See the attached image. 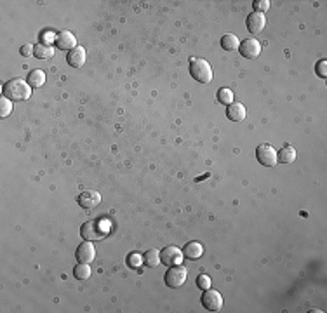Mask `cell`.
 <instances>
[{
  "instance_id": "cell-1",
  "label": "cell",
  "mask_w": 327,
  "mask_h": 313,
  "mask_svg": "<svg viewBox=\"0 0 327 313\" xmlns=\"http://www.w3.org/2000/svg\"><path fill=\"white\" fill-rule=\"evenodd\" d=\"M2 94L10 101H26L31 96V87L23 78H10L3 83Z\"/></svg>"
},
{
  "instance_id": "cell-2",
  "label": "cell",
  "mask_w": 327,
  "mask_h": 313,
  "mask_svg": "<svg viewBox=\"0 0 327 313\" xmlns=\"http://www.w3.org/2000/svg\"><path fill=\"white\" fill-rule=\"evenodd\" d=\"M110 233V223L104 221H87L82 225L80 228V235H82L83 240H101Z\"/></svg>"
},
{
  "instance_id": "cell-3",
  "label": "cell",
  "mask_w": 327,
  "mask_h": 313,
  "mask_svg": "<svg viewBox=\"0 0 327 313\" xmlns=\"http://www.w3.org/2000/svg\"><path fill=\"white\" fill-rule=\"evenodd\" d=\"M190 73L197 82L209 83L212 80V68L205 59L191 58L190 59Z\"/></svg>"
},
{
  "instance_id": "cell-4",
  "label": "cell",
  "mask_w": 327,
  "mask_h": 313,
  "mask_svg": "<svg viewBox=\"0 0 327 313\" xmlns=\"http://www.w3.org/2000/svg\"><path fill=\"white\" fill-rule=\"evenodd\" d=\"M186 277H188L186 268H184L183 264H176V266H169V270H167L164 280H165L167 287L177 289V287H181L184 282H186Z\"/></svg>"
},
{
  "instance_id": "cell-5",
  "label": "cell",
  "mask_w": 327,
  "mask_h": 313,
  "mask_svg": "<svg viewBox=\"0 0 327 313\" xmlns=\"http://www.w3.org/2000/svg\"><path fill=\"white\" fill-rule=\"evenodd\" d=\"M183 250L176 245H167L160 250V263H164L165 266H176V264L183 263Z\"/></svg>"
},
{
  "instance_id": "cell-6",
  "label": "cell",
  "mask_w": 327,
  "mask_h": 313,
  "mask_svg": "<svg viewBox=\"0 0 327 313\" xmlns=\"http://www.w3.org/2000/svg\"><path fill=\"white\" fill-rule=\"evenodd\" d=\"M256 158L261 165L264 167H273L277 163V152L271 145L268 143H263L256 148Z\"/></svg>"
},
{
  "instance_id": "cell-7",
  "label": "cell",
  "mask_w": 327,
  "mask_h": 313,
  "mask_svg": "<svg viewBox=\"0 0 327 313\" xmlns=\"http://www.w3.org/2000/svg\"><path fill=\"white\" fill-rule=\"evenodd\" d=\"M202 305L209 312H219L223 308V296L218 291L207 289V291H204V296H202Z\"/></svg>"
},
{
  "instance_id": "cell-8",
  "label": "cell",
  "mask_w": 327,
  "mask_h": 313,
  "mask_svg": "<svg viewBox=\"0 0 327 313\" xmlns=\"http://www.w3.org/2000/svg\"><path fill=\"white\" fill-rule=\"evenodd\" d=\"M77 202H79L80 207L89 209L90 211V209H96L97 205L101 204V195L94 190H85L77 197Z\"/></svg>"
},
{
  "instance_id": "cell-9",
  "label": "cell",
  "mask_w": 327,
  "mask_h": 313,
  "mask_svg": "<svg viewBox=\"0 0 327 313\" xmlns=\"http://www.w3.org/2000/svg\"><path fill=\"white\" fill-rule=\"evenodd\" d=\"M239 51L244 58L247 59H256L261 54V44L256 38H245L242 44L239 45Z\"/></svg>"
},
{
  "instance_id": "cell-10",
  "label": "cell",
  "mask_w": 327,
  "mask_h": 313,
  "mask_svg": "<svg viewBox=\"0 0 327 313\" xmlns=\"http://www.w3.org/2000/svg\"><path fill=\"white\" fill-rule=\"evenodd\" d=\"M247 30L250 31L252 35H257L261 33V31L264 30V24H266V17H264V14L261 12H250L249 16H247Z\"/></svg>"
},
{
  "instance_id": "cell-11",
  "label": "cell",
  "mask_w": 327,
  "mask_h": 313,
  "mask_svg": "<svg viewBox=\"0 0 327 313\" xmlns=\"http://www.w3.org/2000/svg\"><path fill=\"white\" fill-rule=\"evenodd\" d=\"M75 256H77V259H79V263H90V261H94V257H96V249H94L92 243L87 240V242L80 243Z\"/></svg>"
},
{
  "instance_id": "cell-12",
  "label": "cell",
  "mask_w": 327,
  "mask_h": 313,
  "mask_svg": "<svg viewBox=\"0 0 327 313\" xmlns=\"http://www.w3.org/2000/svg\"><path fill=\"white\" fill-rule=\"evenodd\" d=\"M56 47L61 49V51H72L77 47V38L72 31H61V33L56 37Z\"/></svg>"
},
{
  "instance_id": "cell-13",
  "label": "cell",
  "mask_w": 327,
  "mask_h": 313,
  "mask_svg": "<svg viewBox=\"0 0 327 313\" xmlns=\"http://www.w3.org/2000/svg\"><path fill=\"white\" fill-rule=\"evenodd\" d=\"M66 61H68V65L73 66V68H80V66H83V63H85V49H83L82 45H77L75 49L68 51V54H66Z\"/></svg>"
},
{
  "instance_id": "cell-14",
  "label": "cell",
  "mask_w": 327,
  "mask_h": 313,
  "mask_svg": "<svg viewBox=\"0 0 327 313\" xmlns=\"http://www.w3.org/2000/svg\"><path fill=\"white\" fill-rule=\"evenodd\" d=\"M247 115V110L245 106H244L242 103H237V101H233L232 104H228V110H226V117L230 118V120L233 122H242L244 118H245Z\"/></svg>"
},
{
  "instance_id": "cell-15",
  "label": "cell",
  "mask_w": 327,
  "mask_h": 313,
  "mask_svg": "<svg viewBox=\"0 0 327 313\" xmlns=\"http://www.w3.org/2000/svg\"><path fill=\"white\" fill-rule=\"evenodd\" d=\"M183 254H184V257H188V259H198V257L204 254V247H202V243H198V242H188L183 249Z\"/></svg>"
},
{
  "instance_id": "cell-16",
  "label": "cell",
  "mask_w": 327,
  "mask_h": 313,
  "mask_svg": "<svg viewBox=\"0 0 327 313\" xmlns=\"http://www.w3.org/2000/svg\"><path fill=\"white\" fill-rule=\"evenodd\" d=\"M296 160V150L292 146L285 145L277 152V162L280 163H292Z\"/></svg>"
},
{
  "instance_id": "cell-17",
  "label": "cell",
  "mask_w": 327,
  "mask_h": 313,
  "mask_svg": "<svg viewBox=\"0 0 327 313\" xmlns=\"http://www.w3.org/2000/svg\"><path fill=\"white\" fill-rule=\"evenodd\" d=\"M26 82L30 83L31 89H38V87H42L45 83V73L42 70H33V72L28 73Z\"/></svg>"
},
{
  "instance_id": "cell-18",
  "label": "cell",
  "mask_w": 327,
  "mask_h": 313,
  "mask_svg": "<svg viewBox=\"0 0 327 313\" xmlns=\"http://www.w3.org/2000/svg\"><path fill=\"white\" fill-rule=\"evenodd\" d=\"M33 56H37L38 59H49V58L54 56V47L49 45V44H44V42H40V44L35 45Z\"/></svg>"
},
{
  "instance_id": "cell-19",
  "label": "cell",
  "mask_w": 327,
  "mask_h": 313,
  "mask_svg": "<svg viewBox=\"0 0 327 313\" xmlns=\"http://www.w3.org/2000/svg\"><path fill=\"white\" fill-rule=\"evenodd\" d=\"M90 273H92V270H90L89 263H79L75 266V270H73V275H75L77 280H89Z\"/></svg>"
},
{
  "instance_id": "cell-20",
  "label": "cell",
  "mask_w": 327,
  "mask_h": 313,
  "mask_svg": "<svg viewBox=\"0 0 327 313\" xmlns=\"http://www.w3.org/2000/svg\"><path fill=\"white\" fill-rule=\"evenodd\" d=\"M239 45H240L239 38H237V35H233V33H228L221 38V47L225 49V51H237Z\"/></svg>"
},
{
  "instance_id": "cell-21",
  "label": "cell",
  "mask_w": 327,
  "mask_h": 313,
  "mask_svg": "<svg viewBox=\"0 0 327 313\" xmlns=\"http://www.w3.org/2000/svg\"><path fill=\"white\" fill-rule=\"evenodd\" d=\"M143 261H145L146 264H148L150 268H155L160 264V250L157 249H150L145 252V257H143Z\"/></svg>"
},
{
  "instance_id": "cell-22",
  "label": "cell",
  "mask_w": 327,
  "mask_h": 313,
  "mask_svg": "<svg viewBox=\"0 0 327 313\" xmlns=\"http://www.w3.org/2000/svg\"><path fill=\"white\" fill-rule=\"evenodd\" d=\"M218 101L221 104H232L233 103V92L228 89V87H223V89L218 90Z\"/></svg>"
},
{
  "instance_id": "cell-23",
  "label": "cell",
  "mask_w": 327,
  "mask_h": 313,
  "mask_svg": "<svg viewBox=\"0 0 327 313\" xmlns=\"http://www.w3.org/2000/svg\"><path fill=\"white\" fill-rule=\"evenodd\" d=\"M10 111H12V101L7 99V97H2L0 99V117L2 118L9 117Z\"/></svg>"
},
{
  "instance_id": "cell-24",
  "label": "cell",
  "mask_w": 327,
  "mask_h": 313,
  "mask_svg": "<svg viewBox=\"0 0 327 313\" xmlns=\"http://www.w3.org/2000/svg\"><path fill=\"white\" fill-rule=\"evenodd\" d=\"M211 277L209 275H205V273H202V275H198L197 277V285H198V289H202V291H207V289H211Z\"/></svg>"
},
{
  "instance_id": "cell-25",
  "label": "cell",
  "mask_w": 327,
  "mask_h": 313,
  "mask_svg": "<svg viewBox=\"0 0 327 313\" xmlns=\"http://www.w3.org/2000/svg\"><path fill=\"white\" fill-rule=\"evenodd\" d=\"M141 263H145V261H143V257L139 256L138 252H131V254H129V257H127L129 268H139V266H141Z\"/></svg>"
},
{
  "instance_id": "cell-26",
  "label": "cell",
  "mask_w": 327,
  "mask_h": 313,
  "mask_svg": "<svg viewBox=\"0 0 327 313\" xmlns=\"http://www.w3.org/2000/svg\"><path fill=\"white\" fill-rule=\"evenodd\" d=\"M252 7H254V12L263 14L264 10L270 9V2H268V0H256V2L252 3Z\"/></svg>"
},
{
  "instance_id": "cell-27",
  "label": "cell",
  "mask_w": 327,
  "mask_h": 313,
  "mask_svg": "<svg viewBox=\"0 0 327 313\" xmlns=\"http://www.w3.org/2000/svg\"><path fill=\"white\" fill-rule=\"evenodd\" d=\"M315 72L319 73V77H322V78H326L327 77V61L326 59H322V61L317 63L315 66Z\"/></svg>"
},
{
  "instance_id": "cell-28",
  "label": "cell",
  "mask_w": 327,
  "mask_h": 313,
  "mask_svg": "<svg viewBox=\"0 0 327 313\" xmlns=\"http://www.w3.org/2000/svg\"><path fill=\"white\" fill-rule=\"evenodd\" d=\"M33 51H35V45H31V44H24L23 47L19 49L21 56H24V58H28V56L33 54Z\"/></svg>"
}]
</instances>
